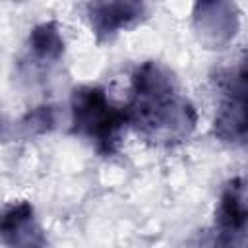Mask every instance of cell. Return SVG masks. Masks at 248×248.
Returning <instances> with one entry per match:
<instances>
[{
    "mask_svg": "<svg viewBox=\"0 0 248 248\" xmlns=\"http://www.w3.org/2000/svg\"><path fill=\"white\" fill-rule=\"evenodd\" d=\"M145 4L141 2H91L87 16L99 39H110L116 33L136 25L145 17Z\"/></svg>",
    "mask_w": 248,
    "mask_h": 248,
    "instance_id": "obj_6",
    "label": "cell"
},
{
    "mask_svg": "<svg viewBox=\"0 0 248 248\" xmlns=\"http://www.w3.org/2000/svg\"><path fill=\"white\" fill-rule=\"evenodd\" d=\"M219 107L215 136L221 141L242 145L246 141V68L240 62L219 78Z\"/></svg>",
    "mask_w": 248,
    "mask_h": 248,
    "instance_id": "obj_3",
    "label": "cell"
},
{
    "mask_svg": "<svg viewBox=\"0 0 248 248\" xmlns=\"http://www.w3.org/2000/svg\"><path fill=\"white\" fill-rule=\"evenodd\" d=\"M0 240L6 248H48L29 202H14L0 211Z\"/></svg>",
    "mask_w": 248,
    "mask_h": 248,
    "instance_id": "obj_4",
    "label": "cell"
},
{
    "mask_svg": "<svg viewBox=\"0 0 248 248\" xmlns=\"http://www.w3.org/2000/svg\"><path fill=\"white\" fill-rule=\"evenodd\" d=\"M128 124L124 108H116L101 87L83 85L72 93V130L89 140L97 151L110 155L124 126Z\"/></svg>",
    "mask_w": 248,
    "mask_h": 248,
    "instance_id": "obj_2",
    "label": "cell"
},
{
    "mask_svg": "<svg viewBox=\"0 0 248 248\" xmlns=\"http://www.w3.org/2000/svg\"><path fill=\"white\" fill-rule=\"evenodd\" d=\"M2 124H4V122H2V116H0V132H2Z\"/></svg>",
    "mask_w": 248,
    "mask_h": 248,
    "instance_id": "obj_11",
    "label": "cell"
},
{
    "mask_svg": "<svg viewBox=\"0 0 248 248\" xmlns=\"http://www.w3.org/2000/svg\"><path fill=\"white\" fill-rule=\"evenodd\" d=\"M29 52L39 64L56 62L64 54V39L54 21H45L31 29Z\"/></svg>",
    "mask_w": 248,
    "mask_h": 248,
    "instance_id": "obj_8",
    "label": "cell"
},
{
    "mask_svg": "<svg viewBox=\"0 0 248 248\" xmlns=\"http://www.w3.org/2000/svg\"><path fill=\"white\" fill-rule=\"evenodd\" d=\"M54 126V110L52 107H39L37 110L29 112L21 120V128L25 134H41Z\"/></svg>",
    "mask_w": 248,
    "mask_h": 248,
    "instance_id": "obj_10",
    "label": "cell"
},
{
    "mask_svg": "<svg viewBox=\"0 0 248 248\" xmlns=\"http://www.w3.org/2000/svg\"><path fill=\"white\" fill-rule=\"evenodd\" d=\"M246 190L242 178H232L221 192L219 205L215 211V229L246 234Z\"/></svg>",
    "mask_w": 248,
    "mask_h": 248,
    "instance_id": "obj_7",
    "label": "cell"
},
{
    "mask_svg": "<svg viewBox=\"0 0 248 248\" xmlns=\"http://www.w3.org/2000/svg\"><path fill=\"white\" fill-rule=\"evenodd\" d=\"M132 124L147 141L172 145L184 141L196 128V110L182 95L176 76L161 62L149 60L132 76V97L124 108Z\"/></svg>",
    "mask_w": 248,
    "mask_h": 248,
    "instance_id": "obj_1",
    "label": "cell"
},
{
    "mask_svg": "<svg viewBox=\"0 0 248 248\" xmlns=\"http://www.w3.org/2000/svg\"><path fill=\"white\" fill-rule=\"evenodd\" d=\"M194 23L207 46L221 48L236 33V10L227 2H200L196 4Z\"/></svg>",
    "mask_w": 248,
    "mask_h": 248,
    "instance_id": "obj_5",
    "label": "cell"
},
{
    "mask_svg": "<svg viewBox=\"0 0 248 248\" xmlns=\"http://www.w3.org/2000/svg\"><path fill=\"white\" fill-rule=\"evenodd\" d=\"M244 244L246 234H234L213 227L211 231H203L202 234H198L190 248H244Z\"/></svg>",
    "mask_w": 248,
    "mask_h": 248,
    "instance_id": "obj_9",
    "label": "cell"
}]
</instances>
